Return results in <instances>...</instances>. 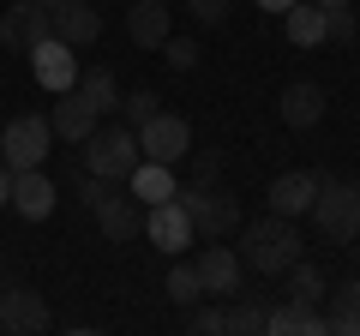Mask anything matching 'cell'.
I'll list each match as a JSON object with an SVG mask.
<instances>
[{"instance_id":"1","label":"cell","mask_w":360,"mask_h":336,"mask_svg":"<svg viewBox=\"0 0 360 336\" xmlns=\"http://www.w3.org/2000/svg\"><path fill=\"white\" fill-rule=\"evenodd\" d=\"M240 259L252 264L258 276H283L288 264L300 259V228H295V217H258L252 228L240 234Z\"/></svg>"},{"instance_id":"2","label":"cell","mask_w":360,"mask_h":336,"mask_svg":"<svg viewBox=\"0 0 360 336\" xmlns=\"http://www.w3.org/2000/svg\"><path fill=\"white\" fill-rule=\"evenodd\" d=\"M144 162V150H139V132L132 127H90V138H84V168L96 174V181H115V186H127V174Z\"/></svg>"},{"instance_id":"3","label":"cell","mask_w":360,"mask_h":336,"mask_svg":"<svg viewBox=\"0 0 360 336\" xmlns=\"http://www.w3.org/2000/svg\"><path fill=\"white\" fill-rule=\"evenodd\" d=\"M307 217L319 222L324 240L348 246V240L360 234V186H354V181H336V174H319V198H312Z\"/></svg>"},{"instance_id":"4","label":"cell","mask_w":360,"mask_h":336,"mask_svg":"<svg viewBox=\"0 0 360 336\" xmlns=\"http://www.w3.org/2000/svg\"><path fill=\"white\" fill-rule=\"evenodd\" d=\"M49 150H54L49 115H13L6 127H0V162L13 168V174H18V168H42Z\"/></svg>"},{"instance_id":"5","label":"cell","mask_w":360,"mask_h":336,"mask_svg":"<svg viewBox=\"0 0 360 336\" xmlns=\"http://www.w3.org/2000/svg\"><path fill=\"white\" fill-rule=\"evenodd\" d=\"M174 198L186 205V217H193V234H205V240H229V234L240 228V205H234L222 186H186V193L174 186Z\"/></svg>"},{"instance_id":"6","label":"cell","mask_w":360,"mask_h":336,"mask_svg":"<svg viewBox=\"0 0 360 336\" xmlns=\"http://www.w3.org/2000/svg\"><path fill=\"white\" fill-rule=\"evenodd\" d=\"M54 37V18L42 0H13L6 13H0V49H13V54H30L37 42Z\"/></svg>"},{"instance_id":"7","label":"cell","mask_w":360,"mask_h":336,"mask_svg":"<svg viewBox=\"0 0 360 336\" xmlns=\"http://www.w3.org/2000/svg\"><path fill=\"white\" fill-rule=\"evenodd\" d=\"M49 324H54V312H49V300L37 288H25V283L0 288V330L6 336H42Z\"/></svg>"},{"instance_id":"8","label":"cell","mask_w":360,"mask_h":336,"mask_svg":"<svg viewBox=\"0 0 360 336\" xmlns=\"http://www.w3.org/2000/svg\"><path fill=\"white\" fill-rule=\"evenodd\" d=\"M139 150L150 156V162H168V168H174L180 156L193 150V127H186L180 115H162V108H156V115L139 127Z\"/></svg>"},{"instance_id":"9","label":"cell","mask_w":360,"mask_h":336,"mask_svg":"<svg viewBox=\"0 0 360 336\" xmlns=\"http://www.w3.org/2000/svg\"><path fill=\"white\" fill-rule=\"evenodd\" d=\"M144 234H150L156 252H168V259H180V252L198 240V234H193V217H186V205H180V198H162V205L144 210Z\"/></svg>"},{"instance_id":"10","label":"cell","mask_w":360,"mask_h":336,"mask_svg":"<svg viewBox=\"0 0 360 336\" xmlns=\"http://www.w3.org/2000/svg\"><path fill=\"white\" fill-rule=\"evenodd\" d=\"M30 72H37V84H42L49 96H60V91H72V84H78L84 66H78V49H66L60 37H49V42L30 49Z\"/></svg>"},{"instance_id":"11","label":"cell","mask_w":360,"mask_h":336,"mask_svg":"<svg viewBox=\"0 0 360 336\" xmlns=\"http://www.w3.org/2000/svg\"><path fill=\"white\" fill-rule=\"evenodd\" d=\"M90 217H96V228H103L108 240H139V234H144V205L132 193H120V186H108L103 205L90 210Z\"/></svg>"},{"instance_id":"12","label":"cell","mask_w":360,"mask_h":336,"mask_svg":"<svg viewBox=\"0 0 360 336\" xmlns=\"http://www.w3.org/2000/svg\"><path fill=\"white\" fill-rule=\"evenodd\" d=\"M6 205H13L18 217L42 222V217H54V205H60V186H54L42 168H18V174H13V198H6Z\"/></svg>"},{"instance_id":"13","label":"cell","mask_w":360,"mask_h":336,"mask_svg":"<svg viewBox=\"0 0 360 336\" xmlns=\"http://www.w3.org/2000/svg\"><path fill=\"white\" fill-rule=\"evenodd\" d=\"M240 276H246V259L234 246L210 240L205 252H198V283H205V295H240Z\"/></svg>"},{"instance_id":"14","label":"cell","mask_w":360,"mask_h":336,"mask_svg":"<svg viewBox=\"0 0 360 336\" xmlns=\"http://www.w3.org/2000/svg\"><path fill=\"white\" fill-rule=\"evenodd\" d=\"M127 37L139 42V49H162L168 37H174V18H168V0H132L127 6Z\"/></svg>"},{"instance_id":"15","label":"cell","mask_w":360,"mask_h":336,"mask_svg":"<svg viewBox=\"0 0 360 336\" xmlns=\"http://www.w3.org/2000/svg\"><path fill=\"white\" fill-rule=\"evenodd\" d=\"M324 103H330V96H324V84H312V78H295V84H288L283 91V127H295V132H307V127H319L324 120Z\"/></svg>"},{"instance_id":"16","label":"cell","mask_w":360,"mask_h":336,"mask_svg":"<svg viewBox=\"0 0 360 336\" xmlns=\"http://www.w3.org/2000/svg\"><path fill=\"white\" fill-rule=\"evenodd\" d=\"M54 18V37L66 42V49H90V42L103 37V13L90 6V0H66L60 13H49Z\"/></svg>"},{"instance_id":"17","label":"cell","mask_w":360,"mask_h":336,"mask_svg":"<svg viewBox=\"0 0 360 336\" xmlns=\"http://www.w3.org/2000/svg\"><path fill=\"white\" fill-rule=\"evenodd\" d=\"M270 210L276 217H307L312 210V198H319V174H300V168H288V174H276L270 181Z\"/></svg>"},{"instance_id":"18","label":"cell","mask_w":360,"mask_h":336,"mask_svg":"<svg viewBox=\"0 0 360 336\" xmlns=\"http://www.w3.org/2000/svg\"><path fill=\"white\" fill-rule=\"evenodd\" d=\"M96 120H103V115H96V108H90V103H84L78 91H60V103H54L49 127H54V138H66V144H84Z\"/></svg>"},{"instance_id":"19","label":"cell","mask_w":360,"mask_h":336,"mask_svg":"<svg viewBox=\"0 0 360 336\" xmlns=\"http://www.w3.org/2000/svg\"><path fill=\"white\" fill-rule=\"evenodd\" d=\"M127 193L139 198L144 210L162 205V198H174V168H168V162H150V156H144V162L127 174Z\"/></svg>"},{"instance_id":"20","label":"cell","mask_w":360,"mask_h":336,"mask_svg":"<svg viewBox=\"0 0 360 336\" xmlns=\"http://www.w3.org/2000/svg\"><path fill=\"white\" fill-rule=\"evenodd\" d=\"M270 336H324V312H312L307 300H288V306H276L264 318Z\"/></svg>"},{"instance_id":"21","label":"cell","mask_w":360,"mask_h":336,"mask_svg":"<svg viewBox=\"0 0 360 336\" xmlns=\"http://www.w3.org/2000/svg\"><path fill=\"white\" fill-rule=\"evenodd\" d=\"M283 30H288V42H295V49H319V42H324V6L295 0V6L283 13Z\"/></svg>"},{"instance_id":"22","label":"cell","mask_w":360,"mask_h":336,"mask_svg":"<svg viewBox=\"0 0 360 336\" xmlns=\"http://www.w3.org/2000/svg\"><path fill=\"white\" fill-rule=\"evenodd\" d=\"M72 91L84 96V103L96 108L103 120L120 108V84H115V72H108V66H90V72H78V84H72Z\"/></svg>"},{"instance_id":"23","label":"cell","mask_w":360,"mask_h":336,"mask_svg":"<svg viewBox=\"0 0 360 336\" xmlns=\"http://www.w3.org/2000/svg\"><path fill=\"white\" fill-rule=\"evenodd\" d=\"M162 295L174 300V306H198V300H205V283H198V264H186V259H174V271H168V283H162Z\"/></svg>"},{"instance_id":"24","label":"cell","mask_w":360,"mask_h":336,"mask_svg":"<svg viewBox=\"0 0 360 336\" xmlns=\"http://www.w3.org/2000/svg\"><path fill=\"white\" fill-rule=\"evenodd\" d=\"M283 276H288V300H307V306H319V300H324V271H319V264L295 259Z\"/></svg>"},{"instance_id":"25","label":"cell","mask_w":360,"mask_h":336,"mask_svg":"<svg viewBox=\"0 0 360 336\" xmlns=\"http://www.w3.org/2000/svg\"><path fill=\"white\" fill-rule=\"evenodd\" d=\"M264 318H270V312L258 306V300H234V306H222V330H229V336H264Z\"/></svg>"},{"instance_id":"26","label":"cell","mask_w":360,"mask_h":336,"mask_svg":"<svg viewBox=\"0 0 360 336\" xmlns=\"http://www.w3.org/2000/svg\"><path fill=\"white\" fill-rule=\"evenodd\" d=\"M180 162H186V174H193V186H217V174H222V150H186L180 156Z\"/></svg>"},{"instance_id":"27","label":"cell","mask_w":360,"mask_h":336,"mask_svg":"<svg viewBox=\"0 0 360 336\" xmlns=\"http://www.w3.org/2000/svg\"><path fill=\"white\" fill-rule=\"evenodd\" d=\"M156 54H162V60L174 66V72H198V42H193V37H168Z\"/></svg>"},{"instance_id":"28","label":"cell","mask_w":360,"mask_h":336,"mask_svg":"<svg viewBox=\"0 0 360 336\" xmlns=\"http://www.w3.org/2000/svg\"><path fill=\"white\" fill-rule=\"evenodd\" d=\"M324 42H354V6H324Z\"/></svg>"},{"instance_id":"29","label":"cell","mask_w":360,"mask_h":336,"mask_svg":"<svg viewBox=\"0 0 360 336\" xmlns=\"http://www.w3.org/2000/svg\"><path fill=\"white\" fill-rule=\"evenodd\" d=\"M120 115H127V127L139 132L144 120L156 115V91H132V96H120Z\"/></svg>"},{"instance_id":"30","label":"cell","mask_w":360,"mask_h":336,"mask_svg":"<svg viewBox=\"0 0 360 336\" xmlns=\"http://www.w3.org/2000/svg\"><path fill=\"white\" fill-rule=\"evenodd\" d=\"M186 330H193V336H229V330H222V312H217V306H193Z\"/></svg>"},{"instance_id":"31","label":"cell","mask_w":360,"mask_h":336,"mask_svg":"<svg viewBox=\"0 0 360 336\" xmlns=\"http://www.w3.org/2000/svg\"><path fill=\"white\" fill-rule=\"evenodd\" d=\"M324 336H360V312L330 306V312H324Z\"/></svg>"},{"instance_id":"32","label":"cell","mask_w":360,"mask_h":336,"mask_svg":"<svg viewBox=\"0 0 360 336\" xmlns=\"http://www.w3.org/2000/svg\"><path fill=\"white\" fill-rule=\"evenodd\" d=\"M229 6H234V0H186V13H193L198 25H222V18H229Z\"/></svg>"},{"instance_id":"33","label":"cell","mask_w":360,"mask_h":336,"mask_svg":"<svg viewBox=\"0 0 360 336\" xmlns=\"http://www.w3.org/2000/svg\"><path fill=\"white\" fill-rule=\"evenodd\" d=\"M330 306H342V312H360V276H348V283H336V295H324Z\"/></svg>"},{"instance_id":"34","label":"cell","mask_w":360,"mask_h":336,"mask_svg":"<svg viewBox=\"0 0 360 336\" xmlns=\"http://www.w3.org/2000/svg\"><path fill=\"white\" fill-rule=\"evenodd\" d=\"M6 198H13V168L0 162V210H6Z\"/></svg>"},{"instance_id":"35","label":"cell","mask_w":360,"mask_h":336,"mask_svg":"<svg viewBox=\"0 0 360 336\" xmlns=\"http://www.w3.org/2000/svg\"><path fill=\"white\" fill-rule=\"evenodd\" d=\"M252 6H264V13H276V18H283L288 6H295V0H252Z\"/></svg>"},{"instance_id":"36","label":"cell","mask_w":360,"mask_h":336,"mask_svg":"<svg viewBox=\"0 0 360 336\" xmlns=\"http://www.w3.org/2000/svg\"><path fill=\"white\" fill-rule=\"evenodd\" d=\"M312 6H354V0H312Z\"/></svg>"},{"instance_id":"37","label":"cell","mask_w":360,"mask_h":336,"mask_svg":"<svg viewBox=\"0 0 360 336\" xmlns=\"http://www.w3.org/2000/svg\"><path fill=\"white\" fill-rule=\"evenodd\" d=\"M42 6H49V13H60V6H66V0H42Z\"/></svg>"},{"instance_id":"38","label":"cell","mask_w":360,"mask_h":336,"mask_svg":"<svg viewBox=\"0 0 360 336\" xmlns=\"http://www.w3.org/2000/svg\"><path fill=\"white\" fill-rule=\"evenodd\" d=\"M348 246H354V259H360V234H354V240H348Z\"/></svg>"}]
</instances>
